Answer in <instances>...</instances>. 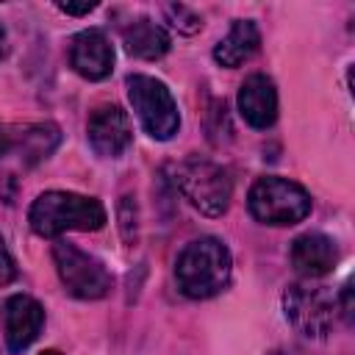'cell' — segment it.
Segmentation results:
<instances>
[{
  "instance_id": "8",
  "label": "cell",
  "mask_w": 355,
  "mask_h": 355,
  "mask_svg": "<svg viewBox=\"0 0 355 355\" xmlns=\"http://www.w3.org/2000/svg\"><path fill=\"white\" fill-rule=\"evenodd\" d=\"M0 319H3V336L8 352L19 355L39 338L44 327V308L28 294H14L3 302Z\"/></svg>"
},
{
  "instance_id": "13",
  "label": "cell",
  "mask_w": 355,
  "mask_h": 355,
  "mask_svg": "<svg viewBox=\"0 0 355 355\" xmlns=\"http://www.w3.org/2000/svg\"><path fill=\"white\" fill-rule=\"evenodd\" d=\"M258 44H261L258 25L252 19H236L230 25V31L214 47V58H216V64L233 69V67H241L244 61H250L258 53Z\"/></svg>"
},
{
  "instance_id": "11",
  "label": "cell",
  "mask_w": 355,
  "mask_h": 355,
  "mask_svg": "<svg viewBox=\"0 0 355 355\" xmlns=\"http://www.w3.org/2000/svg\"><path fill=\"white\" fill-rule=\"evenodd\" d=\"M239 111L247 125L263 130L277 119V89L269 75L255 72L239 89Z\"/></svg>"
},
{
  "instance_id": "6",
  "label": "cell",
  "mask_w": 355,
  "mask_h": 355,
  "mask_svg": "<svg viewBox=\"0 0 355 355\" xmlns=\"http://www.w3.org/2000/svg\"><path fill=\"white\" fill-rule=\"evenodd\" d=\"M283 311L286 319L308 338H324L333 330L338 300L327 286L316 283H291L283 294Z\"/></svg>"
},
{
  "instance_id": "17",
  "label": "cell",
  "mask_w": 355,
  "mask_h": 355,
  "mask_svg": "<svg viewBox=\"0 0 355 355\" xmlns=\"http://www.w3.org/2000/svg\"><path fill=\"white\" fill-rule=\"evenodd\" d=\"M14 277H17V266H14V258H11V252H8V247L0 236V288L8 286Z\"/></svg>"
},
{
  "instance_id": "16",
  "label": "cell",
  "mask_w": 355,
  "mask_h": 355,
  "mask_svg": "<svg viewBox=\"0 0 355 355\" xmlns=\"http://www.w3.org/2000/svg\"><path fill=\"white\" fill-rule=\"evenodd\" d=\"M166 17L172 19L169 25L178 28L180 33H194V31L202 28V19L191 8H186V6H166Z\"/></svg>"
},
{
  "instance_id": "21",
  "label": "cell",
  "mask_w": 355,
  "mask_h": 355,
  "mask_svg": "<svg viewBox=\"0 0 355 355\" xmlns=\"http://www.w3.org/2000/svg\"><path fill=\"white\" fill-rule=\"evenodd\" d=\"M42 355H58V352H53V349H47V352H42Z\"/></svg>"
},
{
  "instance_id": "3",
  "label": "cell",
  "mask_w": 355,
  "mask_h": 355,
  "mask_svg": "<svg viewBox=\"0 0 355 355\" xmlns=\"http://www.w3.org/2000/svg\"><path fill=\"white\" fill-rule=\"evenodd\" d=\"M172 186L205 216H222L230 208L233 180L225 166L191 155L172 166Z\"/></svg>"
},
{
  "instance_id": "18",
  "label": "cell",
  "mask_w": 355,
  "mask_h": 355,
  "mask_svg": "<svg viewBox=\"0 0 355 355\" xmlns=\"http://www.w3.org/2000/svg\"><path fill=\"white\" fill-rule=\"evenodd\" d=\"M58 11L80 17V14H89V11H94V3H83V6H72V3H58Z\"/></svg>"
},
{
  "instance_id": "5",
  "label": "cell",
  "mask_w": 355,
  "mask_h": 355,
  "mask_svg": "<svg viewBox=\"0 0 355 355\" xmlns=\"http://www.w3.org/2000/svg\"><path fill=\"white\" fill-rule=\"evenodd\" d=\"M128 100H130L141 128L153 139L166 141L178 133L180 114H178V103H175L172 92L166 89V83H161L158 78H150V75H130L128 78Z\"/></svg>"
},
{
  "instance_id": "7",
  "label": "cell",
  "mask_w": 355,
  "mask_h": 355,
  "mask_svg": "<svg viewBox=\"0 0 355 355\" xmlns=\"http://www.w3.org/2000/svg\"><path fill=\"white\" fill-rule=\"evenodd\" d=\"M53 261L55 272L64 283V288L78 300H100L111 291V275L108 269L89 252L78 250L69 241L53 244Z\"/></svg>"
},
{
  "instance_id": "20",
  "label": "cell",
  "mask_w": 355,
  "mask_h": 355,
  "mask_svg": "<svg viewBox=\"0 0 355 355\" xmlns=\"http://www.w3.org/2000/svg\"><path fill=\"white\" fill-rule=\"evenodd\" d=\"M6 150H8V136H6V130L0 125V155H6Z\"/></svg>"
},
{
  "instance_id": "10",
  "label": "cell",
  "mask_w": 355,
  "mask_h": 355,
  "mask_svg": "<svg viewBox=\"0 0 355 355\" xmlns=\"http://www.w3.org/2000/svg\"><path fill=\"white\" fill-rule=\"evenodd\" d=\"M69 67L86 80H103L114 69V47L97 28H86L69 42Z\"/></svg>"
},
{
  "instance_id": "12",
  "label": "cell",
  "mask_w": 355,
  "mask_h": 355,
  "mask_svg": "<svg viewBox=\"0 0 355 355\" xmlns=\"http://www.w3.org/2000/svg\"><path fill=\"white\" fill-rule=\"evenodd\" d=\"M336 261H338V250L333 239H327L324 233H302L291 244V263L308 280L327 275L336 266Z\"/></svg>"
},
{
  "instance_id": "19",
  "label": "cell",
  "mask_w": 355,
  "mask_h": 355,
  "mask_svg": "<svg viewBox=\"0 0 355 355\" xmlns=\"http://www.w3.org/2000/svg\"><path fill=\"white\" fill-rule=\"evenodd\" d=\"M6 53H8V39H6V28L0 25V61L6 58Z\"/></svg>"
},
{
  "instance_id": "15",
  "label": "cell",
  "mask_w": 355,
  "mask_h": 355,
  "mask_svg": "<svg viewBox=\"0 0 355 355\" xmlns=\"http://www.w3.org/2000/svg\"><path fill=\"white\" fill-rule=\"evenodd\" d=\"M58 128L55 125H36V128H31L28 133H25V139H22V144H25V155H31L28 161H39V158H47V153L58 144Z\"/></svg>"
},
{
  "instance_id": "1",
  "label": "cell",
  "mask_w": 355,
  "mask_h": 355,
  "mask_svg": "<svg viewBox=\"0 0 355 355\" xmlns=\"http://www.w3.org/2000/svg\"><path fill=\"white\" fill-rule=\"evenodd\" d=\"M230 272H233L230 250L214 236L189 241L175 263L178 286L191 300H208L225 291L230 283Z\"/></svg>"
},
{
  "instance_id": "14",
  "label": "cell",
  "mask_w": 355,
  "mask_h": 355,
  "mask_svg": "<svg viewBox=\"0 0 355 355\" xmlns=\"http://www.w3.org/2000/svg\"><path fill=\"white\" fill-rule=\"evenodd\" d=\"M122 42H125V50L130 55L144 58V61H155L169 50V33L147 17L130 19L122 28Z\"/></svg>"
},
{
  "instance_id": "2",
  "label": "cell",
  "mask_w": 355,
  "mask_h": 355,
  "mask_svg": "<svg viewBox=\"0 0 355 355\" xmlns=\"http://www.w3.org/2000/svg\"><path fill=\"white\" fill-rule=\"evenodd\" d=\"M33 233L55 239L67 230H100L105 225V208L100 200L75 191H44L28 211Z\"/></svg>"
},
{
  "instance_id": "4",
  "label": "cell",
  "mask_w": 355,
  "mask_h": 355,
  "mask_svg": "<svg viewBox=\"0 0 355 355\" xmlns=\"http://www.w3.org/2000/svg\"><path fill=\"white\" fill-rule=\"evenodd\" d=\"M247 205L258 222L283 227V225H297L311 214V194L294 180L266 175L252 183Z\"/></svg>"
},
{
  "instance_id": "9",
  "label": "cell",
  "mask_w": 355,
  "mask_h": 355,
  "mask_svg": "<svg viewBox=\"0 0 355 355\" xmlns=\"http://www.w3.org/2000/svg\"><path fill=\"white\" fill-rule=\"evenodd\" d=\"M89 133V144L97 155L103 158H116L122 155L130 141H133V128H130V116L119 108V105H100L86 125Z\"/></svg>"
}]
</instances>
